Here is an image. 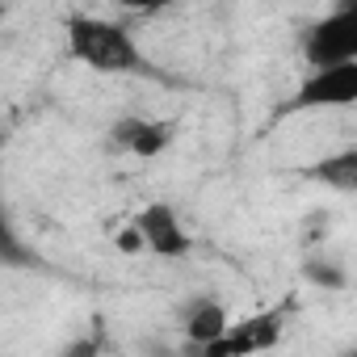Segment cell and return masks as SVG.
Segmentation results:
<instances>
[{
  "label": "cell",
  "instance_id": "3957f363",
  "mask_svg": "<svg viewBox=\"0 0 357 357\" xmlns=\"http://www.w3.org/2000/svg\"><path fill=\"white\" fill-rule=\"evenodd\" d=\"M357 101V59L349 63H332V68H315L294 97L278 109V118L286 114H303V109H332V105H353Z\"/></svg>",
  "mask_w": 357,
  "mask_h": 357
},
{
  "label": "cell",
  "instance_id": "ba28073f",
  "mask_svg": "<svg viewBox=\"0 0 357 357\" xmlns=\"http://www.w3.org/2000/svg\"><path fill=\"white\" fill-rule=\"evenodd\" d=\"M303 176L319 181L324 190H336V194H357V147H344V151L315 160L311 168H303Z\"/></svg>",
  "mask_w": 357,
  "mask_h": 357
},
{
  "label": "cell",
  "instance_id": "277c9868",
  "mask_svg": "<svg viewBox=\"0 0 357 357\" xmlns=\"http://www.w3.org/2000/svg\"><path fill=\"white\" fill-rule=\"evenodd\" d=\"M282 319H286L282 311H261V315H252L244 324H231L219 340H211L202 349V357H244V353H261V349H269V344L282 340Z\"/></svg>",
  "mask_w": 357,
  "mask_h": 357
},
{
  "label": "cell",
  "instance_id": "5b68a950",
  "mask_svg": "<svg viewBox=\"0 0 357 357\" xmlns=\"http://www.w3.org/2000/svg\"><path fill=\"white\" fill-rule=\"evenodd\" d=\"M135 223H139V231H143V240H147V248H151L155 257L176 261V257H185V252L194 248V240L185 236L181 219H176V211H172L168 202H151V206H143V211L135 215Z\"/></svg>",
  "mask_w": 357,
  "mask_h": 357
},
{
  "label": "cell",
  "instance_id": "9c48e42d",
  "mask_svg": "<svg viewBox=\"0 0 357 357\" xmlns=\"http://www.w3.org/2000/svg\"><path fill=\"white\" fill-rule=\"evenodd\" d=\"M303 278L319 290H344L349 286V273L336 265V261H324V257H307L303 261Z\"/></svg>",
  "mask_w": 357,
  "mask_h": 357
},
{
  "label": "cell",
  "instance_id": "7a4b0ae2",
  "mask_svg": "<svg viewBox=\"0 0 357 357\" xmlns=\"http://www.w3.org/2000/svg\"><path fill=\"white\" fill-rule=\"evenodd\" d=\"M303 59L311 68H332L357 59V0H340V5L319 17L303 34Z\"/></svg>",
  "mask_w": 357,
  "mask_h": 357
},
{
  "label": "cell",
  "instance_id": "8992f818",
  "mask_svg": "<svg viewBox=\"0 0 357 357\" xmlns=\"http://www.w3.org/2000/svg\"><path fill=\"white\" fill-rule=\"evenodd\" d=\"M172 143V126L168 122H155V118H139V114H126L109 126V147L126 151V155H160L164 147Z\"/></svg>",
  "mask_w": 357,
  "mask_h": 357
},
{
  "label": "cell",
  "instance_id": "6da1fadb",
  "mask_svg": "<svg viewBox=\"0 0 357 357\" xmlns=\"http://www.w3.org/2000/svg\"><path fill=\"white\" fill-rule=\"evenodd\" d=\"M68 55L93 72H105V76H160L147 63V55L135 47L126 26L93 17V13L68 17Z\"/></svg>",
  "mask_w": 357,
  "mask_h": 357
},
{
  "label": "cell",
  "instance_id": "8fae6325",
  "mask_svg": "<svg viewBox=\"0 0 357 357\" xmlns=\"http://www.w3.org/2000/svg\"><path fill=\"white\" fill-rule=\"evenodd\" d=\"M122 9L130 13H155V9H168V5H181V0H118Z\"/></svg>",
  "mask_w": 357,
  "mask_h": 357
},
{
  "label": "cell",
  "instance_id": "52a82bcc",
  "mask_svg": "<svg viewBox=\"0 0 357 357\" xmlns=\"http://www.w3.org/2000/svg\"><path fill=\"white\" fill-rule=\"evenodd\" d=\"M181 328H185V336H190V349H194V353H202L211 340H219V336L231 328V319H227L223 303H215V298L198 294V298H190V303L181 307Z\"/></svg>",
  "mask_w": 357,
  "mask_h": 357
},
{
  "label": "cell",
  "instance_id": "30bf717a",
  "mask_svg": "<svg viewBox=\"0 0 357 357\" xmlns=\"http://www.w3.org/2000/svg\"><path fill=\"white\" fill-rule=\"evenodd\" d=\"M118 248H122V252H139V248H147V240H143L139 223H130V227H122V231H118Z\"/></svg>",
  "mask_w": 357,
  "mask_h": 357
}]
</instances>
